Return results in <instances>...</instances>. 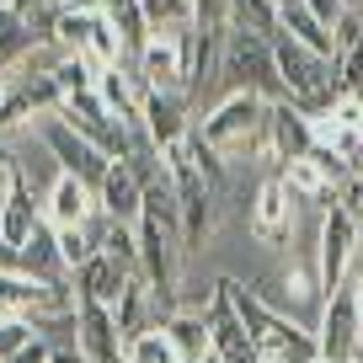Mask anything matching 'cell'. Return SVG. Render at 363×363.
<instances>
[{
  "label": "cell",
  "mask_w": 363,
  "mask_h": 363,
  "mask_svg": "<svg viewBox=\"0 0 363 363\" xmlns=\"http://www.w3.org/2000/svg\"><path fill=\"white\" fill-rule=\"evenodd\" d=\"M59 118H65L75 134H86L96 150H107L113 160H128V128L113 118V107L96 96V91H80V96H65L59 102Z\"/></svg>",
  "instance_id": "obj_8"
},
{
  "label": "cell",
  "mask_w": 363,
  "mask_h": 363,
  "mask_svg": "<svg viewBox=\"0 0 363 363\" xmlns=\"http://www.w3.org/2000/svg\"><path fill=\"white\" fill-rule=\"evenodd\" d=\"M38 337V320H0V363H11Z\"/></svg>",
  "instance_id": "obj_30"
},
{
  "label": "cell",
  "mask_w": 363,
  "mask_h": 363,
  "mask_svg": "<svg viewBox=\"0 0 363 363\" xmlns=\"http://www.w3.org/2000/svg\"><path fill=\"white\" fill-rule=\"evenodd\" d=\"M107 11V22L118 27V38H123V65H134L139 54H145V43H150V16H145V6L139 0H107L102 6Z\"/></svg>",
  "instance_id": "obj_23"
},
{
  "label": "cell",
  "mask_w": 363,
  "mask_h": 363,
  "mask_svg": "<svg viewBox=\"0 0 363 363\" xmlns=\"http://www.w3.org/2000/svg\"><path fill=\"white\" fill-rule=\"evenodd\" d=\"M16 267H22L27 278H43V284H65V278H69L65 257H59V230L48 225V219L27 235V246L16 251Z\"/></svg>",
  "instance_id": "obj_20"
},
{
  "label": "cell",
  "mask_w": 363,
  "mask_h": 363,
  "mask_svg": "<svg viewBox=\"0 0 363 363\" xmlns=\"http://www.w3.org/2000/svg\"><path fill=\"white\" fill-rule=\"evenodd\" d=\"M139 272H123L113 257H96L91 262H80L75 267V299H96V305H107V310H118V299H123V289L134 284Z\"/></svg>",
  "instance_id": "obj_18"
},
{
  "label": "cell",
  "mask_w": 363,
  "mask_h": 363,
  "mask_svg": "<svg viewBox=\"0 0 363 363\" xmlns=\"http://www.w3.org/2000/svg\"><path fill=\"white\" fill-rule=\"evenodd\" d=\"M166 171H171V198H177V225H182V251L193 257V251H203V240L214 235V182L198 171L193 150H187V139H182L177 150H166Z\"/></svg>",
  "instance_id": "obj_3"
},
{
  "label": "cell",
  "mask_w": 363,
  "mask_h": 363,
  "mask_svg": "<svg viewBox=\"0 0 363 363\" xmlns=\"http://www.w3.org/2000/svg\"><path fill=\"white\" fill-rule=\"evenodd\" d=\"M203 363H219V358H214V352H208V358H203Z\"/></svg>",
  "instance_id": "obj_35"
},
{
  "label": "cell",
  "mask_w": 363,
  "mask_h": 363,
  "mask_svg": "<svg viewBox=\"0 0 363 363\" xmlns=\"http://www.w3.org/2000/svg\"><path fill=\"white\" fill-rule=\"evenodd\" d=\"M43 219L54 230H86L91 219H96V187H86L80 177L59 171L54 187L43 193Z\"/></svg>",
  "instance_id": "obj_15"
},
{
  "label": "cell",
  "mask_w": 363,
  "mask_h": 363,
  "mask_svg": "<svg viewBox=\"0 0 363 363\" xmlns=\"http://www.w3.org/2000/svg\"><path fill=\"white\" fill-rule=\"evenodd\" d=\"M145 182H139V171L128 166V160H113V171L102 177V187H96V208H102L113 225H128L134 230L139 219H145Z\"/></svg>",
  "instance_id": "obj_14"
},
{
  "label": "cell",
  "mask_w": 363,
  "mask_h": 363,
  "mask_svg": "<svg viewBox=\"0 0 363 363\" xmlns=\"http://www.w3.org/2000/svg\"><path fill=\"white\" fill-rule=\"evenodd\" d=\"M305 11L315 16V22L326 27L331 38H337V27L347 22V11H352V6H347V0H305Z\"/></svg>",
  "instance_id": "obj_31"
},
{
  "label": "cell",
  "mask_w": 363,
  "mask_h": 363,
  "mask_svg": "<svg viewBox=\"0 0 363 363\" xmlns=\"http://www.w3.org/2000/svg\"><path fill=\"white\" fill-rule=\"evenodd\" d=\"M0 6H6V0H0Z\"/></svg>",
  "instance_id": "obj_38"
},
{
  "label": "cell",
  "mask_w": 363,
  "mask_h": 363,
  "mask_svg": "<svg viewBox=\"0 0 363 363\" xmlns=\"http://www.w3.org/2000/svg\"><path fill=\"white\" fill-rule=\"evenodd\" d=\"M272 6H278V11H294V6H305V0H272Z\"/></svg>",
  "instance_id": "obj_33"
},
{
  "label": "cell",
  "mask_w": 363,
  "mask_h": 363,
  "mask_svg": "<svg viewBox=\"0 0 363 363\" xmlns=\"http://www.w3.org/2000/svg\"><path fill=\"white\" fill-rule=\"evenodd\" d=\"M16 182H22V171H16V155L6 145H0V203H6V198L16 193Z\"/></svg>",
  "instance_id": "obj_32"
},
{
  "label": "cell",
  "mask_w": 363,
  "mask_h": 363,
  "mask_svg": "<svg viewBox=\"0 0 363 363\" xmlns=\"http://www.w3.org/2000/svg\"><path fill=\"white\" fill-rule=\"evenodd\" d=\"M54 86H59V96H80V91H96V69H91V59L65 54V59L54 65Z\"/></svg>",
  "instance_id": "obj_26"
},
{
  "label": "cell",
  "mask_w": 363,
  "mask_h": 363,
  "mask_svg": "<svg viewBox=\"0 0 363 363\" xmlns=\"http://www.w3.org/2000/svg\"><path fill=\"white\" fill-rule=\"evenodd\" d=\"M38 139H43V150L54 155V166L69 171V177H80L86 187H102V177L113 171V155H107V150H96L86 134H75L59 113H48L43 123H38Z\"/></svg>",
  "instance_id": "obj_7"
},
{
  "label": "cell",
  "mask_w": 363,
  "mask_h": 363,
  "mask_svg": "<svg viewBox=\"0 0 363 363\" xmlns=\"http://www.w3.org/2000/svg\"><path fill=\"white\" fill-rule=\"evenodd\" d=\"M267 107L272 102H262L251 91H230V96H219L193 123V134L203 139L225 166L230 160H246V155H267Z\"/></svg>",
  "instance_id": "obj_2"
},
{
  "label": "cell",
  "mask_w": 363,
  "mask_h": 363,
  "mask_svg": "<svg viewBox=\"0 0 363 363\" xmlns=\"http://www.w3.org/2000/svg\"><path fill=\"white\" fill-rule=\"evenodd\" d=\"M160 331H166V342L177 347L182 363H203L208 352H214V331H208L203 310H171V315L160 320Z\"/></svg>",
  "instance_id": "obj_19"
},
{
  "label": "cell",
  "mask_w": 363,
  "mask_h": 363,
  "mask_svg": "<svg viewBox=\"0 0 363 363\" xmlns=\"http://www.w3.org/2000/svg\"><path fill=\"white\" fill-rule=\"evenodd\" d=\"M139 86L160 96H187V59H182V27L177 33H150L145 54L134 59Z\"/></svg>",
  "instance_id": "obj_9"
},
{
  "label": "cell",
  "mask_w": 363,
  "mask_h": 363,
  "mask_svg": "<svg viewBox=\"0 0 363 363\" xmlns=\"http://www.w3.org/2000/svg\"><path fill=\"white\" fill-rule=\"evenodd\" d=\"M230 27L235 33H257V38H272L284 27V11L272 0H230Z\"/></svg>",
  "instance_id": "obj_24"
},
{
  "label": "cell",
  "mask_w": 363,
  "mask_h": 363,
  "mask_svg": "<svg viewBox=\"0 0 363 363\" xmlns=\"http://www.w3.org/2000/svg\"><path fill=\"white\" fill-rule=\"evenodd\" d=\"M75 315V289L69 284H43L27 278L22 267L0 272V320H69Z\"/></svg>",
  "instance_id": "obj_6"
},
{
  "label": "cell",
  "mask_w": 363,
  "mask_h": 363,
  "mask_svg": "<svg viewBox=\"0 0 363 363\" xmlns=\"http://www.w3.org/2000/svg\"><path fill=\"white\" fill-rule=\"evenodd\" d=\"M0 75H6V65H0Z\"/></svg>",
  "instance_id": "obj_36"
},
{
  "label": "cell",
  "mask_w": 363,
  "mask_h": 363,
  "mask_svg": "<svg viewBox=\"0 0 363 363\" xmlns=\"http://www.w3.org/2000/svg\"><path fill=\"white\" fill-rule=\"evenodd\" d=\"M145 134L150 145L166 155L182 139L193 134V118H187V96H160V91H145Z\"/></svg>",
  "instance_id": "obj_16"
},
{
  "label": "cell",
  "mask_w": 363,
  "mask_h": 363,
  "mask_svg": "<svg viewBox=\"0 0 363 363\" xmlns=\"http://www.w3.org/2000/svg\"><path fill=\"white\" fill-rule=\"evenodd\" d=\"M38 225H43V203L33 198V187H27V182H16V193L0 203V240H6L11 251H22L27 235H33Z\"/></svg>",
  "instance_id": "obj_21"
},
{
  "label": "cell",
  "mask_w": 363,
  "mask_h": 363,
  "mask_svg": "<svg viewBox=\"0 0 363 363\" xmlns=\"http://www.w3.org/2000/svg\"><path fill=\"white\" fill-rule=\"evenodd\" d=\"M150 16V33H177L193 22V0H139Z\"/></svg>",
  "instance_id": "obj_27"
},
{
  "label": "cell",
  "mask_w": 363,
  "mask_h": 363,
  "mask_svg": "<svg viewBox=\"0 0 363 363\" xmlns=\"http://www.w3.org/2000/svg\"><path fill=\"white\" fill-rule=\"evenodd\" d=\"M347 6H352V11H363V0H347Z\"/></svg>",
  "instance_id": "obj_34"
},
{
  "label": "cell",
  "mask_w": 363,
  "mask_h": 363,
  "mask_svg": "<svg viewBox=\"0 0 363 363\" xmlns=\"http://www.w3.org/2000/svg\"><path fill=\"white\" fill-rule=\"evenodd\" d=\"M219 86L230 91H251L262 102H284V80H278V59H272V38L257 33H225V54H219Z\"/></svg>",
  "instance_id": "obj_4"
},
{
  "label": "cell",
  "mask_w": 363,
  "mask_h": 363,
  "mask_svg": "<svg viewBox=\"0 0 363 363\" xmlns=\"http://www.w3.org/2000/svg\"><path fill=\"white\" fill-rule=\"evenodd\" d=\"M337 91H347V96H363V43L337 48Z\"/></svg>",
  "instance_id": "obj_29"
},
{
  "label": "cell",
  "mask_w": 363,
  "mask_h": 363,
  "mask_svg": "<svg viewBox=\"0 0 363 363\" xmlns=\"http://www.w3.org/2000/svg\"><path fill=\"white\" fill-rule=\"evenodd\" d=\"M289 193H284V182L278 177H267L257 187V198H251V230H257L262 240H284V230H289Z\"/></svg>",
  "instance_id": "obj_22"
},
{
  "label": "cell",
  "mask_w": 363,
  "mask_h": 363,
  "mask_svg": "<svg viewBox=\"0 0 363 363\" xmlns=\"http://www.w3.org/2000/svg\"><path fill=\"white\" fill-rule=\"evenodd\" d=\"M315 363H326V358H315Z\"/></svg>",
  "instance_id": "obj_37"
},
{
  "label": "cell",
  "mask_w": 363,
  "mask_h": 363,
  "mask_svg": "<svg viewBox=\"0 0 363 363\" xmlns=\"http://www.w3.org/2000/svg\"><path fill=\"white\" fill-rule=\"evenodd\" d=\"M203 315H208V331H214V358L219 363H262V352H257V342H251L246 320H240L235 299L219 284H214V299L203 305Z\"/></svg>",
  "instance_id": "obj_12"
},
{
  "label": "cell",
  "mask_w": 363,
  "mask_h": 363,
  "mask_svg": "<svg viewBox=\"0 0 363 363\" xmlns=\"http://www.w3.org/2000/svg\"><path fill=\"white\" fill-rule=\"evenodd\" d=\"M219 289L235 299V310H240V320H246L251 342H257L262 363H315V358H320L315 331L299 326L294 315H284L278 305H267L257 289H246L240 278H219Z\"/></svg>",
  "instance_id": "obj_1"
},
{
  "label": "cell",
  "mask_w": 363,
  "mask_h": 363,
  "mask_svg": "<svg viewBox=\"0 0 363 363\" xmlns=\"http://www.w3.org/2000/svg\"><path fill=\"white\" fill-rule=\"evenodd\" d=\"M315 342H320V358H326V363H352V358H358V347H363V326H358L352 289H337V294L320 305Z\"/></svg>",
  "instance_id": "obj_10"
},
{
  "label": "cell",
  "mask_w": 363,
  "mask_h": 363,
  "mask_svg": "<svg viewBox=\"0 0 363 363\" xmlns=\"http://www.w3.org/2000/svg\"><path fill=\"white\" fill-rule=\"evenodd\" d=\"M123 363H182V358H177V347L166 342V331L155 326V331H145V337H134L123 347Z\"/></svg>",
  "instance_id": "obj_28"
},
{
  "label": "cell",
  "mask_w": 363,
  "mask_h": 363,
  "mask_svg": "<svg viewBox=\"0 0 363 363\" xmlns=\"http://www.w3.org/2000/svg\"><path fill=\"white\" fill-rule=\"evenodd\" d=\"M96 96L113 107V118L123 128H139L145 123V86H139V69L134 65H113L96 75Z\"/></svg>",
  "instance_id": "obj_17"
},
{
  "label": "cell",
  "mask_w": 363,
  "mask_h": 363,
  "mask_svg": "<svg viewBox=\"0 0 363 363\" xmlns=\"http://www.w3.org/2000/svg\"><path fill=\"white\" fill-rule=\"evenodd\" d=\"M75 352L86 363H123V337L118 315L96 299H75Z\"/></svg>",
  "instance_id": "obj_11"
},
{
  "label": "cell",
  "mask_w": 363,
  "mask_h": 363,
  "mask_svg": "<svg viewBox=\"0 0 363 363\" xmlns=\"http://www.w3.org/2000/svg\"><path fill=\"white\" fill-rule=\"evenodd\" d=\"M310 150H315V128H310V113L305 107H294L284 96V102L267 107V155L272 160H310Z\"/></svg>",
  "instance_id": "obj_13"
},
{
  "label": "cell",
  "mask_w": 363,
  "mask_h": 363,
  "mask_svg": "<svg viewBox=\"0 0 363 363\" xmlns=\"http://www.w3.org/2000/svg\"><path fill=\"white\" fill-rule=\"evenodd\" d=\"M363 246V230H358V214L347 203H331L315 225V289L320 299H331L352 272V257Z\"/></svg>",
  "instance_id": "obj_5"
},
{
  "label": "cell",
  "mask_w": 363,
  "mask_h": 363,
  "mask_svg": "<svg viewBox=\"0 0 363 363\" xmlns=\"http://www.w3.org/2000/svg\"><path fill=\"white\" fill-rule=\"evenodd\" d=\"M284 33L294 38V43H305V48H315V54H326V59H337V38L326 33V27L315 22V16L305 11V6H294V11H284Z\"/></svg>",
  "instance_id": "obj_25"
}]
</instances>
